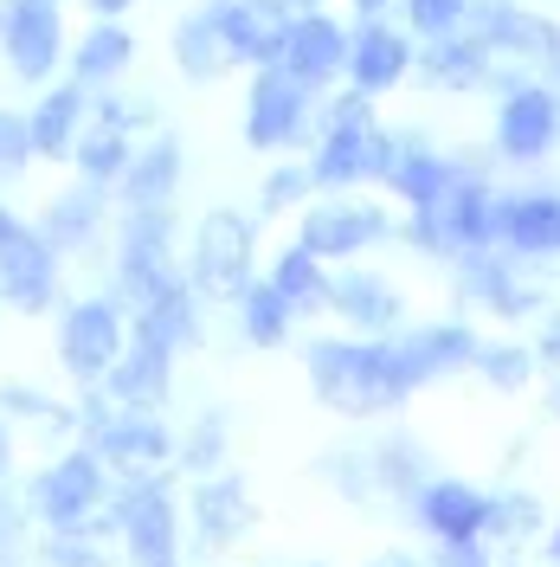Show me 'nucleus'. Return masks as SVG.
I'll list each match as a JSON object with an SVG mask.
<instances>
[{"instance_id": "nucleus-46", "label": "nucleus", "mask_w": 560, "mask_h": 567, "mask_svg": "<svg viewBox=\"0 0 560 567\" xmlns=\"http://www.w3.org/2000/svg\"><path fill=\"white\" fill-rule=\"evenodd\" d=\"M310 187H315V168H310V162H303V168H297V162L271 168V181H265V213H290L303 194H310Z\"/></svg>"}, {"instance_id": "nucleus-56", "label": "nucleus", "mask_w": 560, "mask_h": 567, "mask_svg": "<svg viewBox=\"0 0 560 567\" xmlns=\"http://www.w3.org/2000/svg\"><path fill=\"white\" fill-rule=\"evenodd\" d=\"M554 406H560V388H554Z\"/></svg>"}, {"instance_id": "nucleus-7", "label": "nucleus", "mask_w": 560, "mask_h": 567, "mask_svg": "<svg viewBox=\"0 0 560 567\" xmlns=\"http://www.w3.org/2000/svg\"><path fill=\"white\" fill-rule=\"evenodd\" d=\"M59 258H65V251L52 246L39 226L13 219V226L0 233V303L20 310V317L52 310V303H59Z\"/></svg>"}, {"instance_id": "nucleus-51", "label": "nucleus", "mask_w": 560, "mask_h": 567, "mask_svg": "<svg viewBox=\"0 0 560 567\" xmlns=\"http://www.w3.org/2000/svg\"><path fill=\"white\" fill-rule=\"evenodd\" d=\"M91 7H97L104 20H116V13H123V7H136V0H91Z\"/></svg>"}, {"instance_id": "nucleus-26", "label": "nucleus", "mask_w": 560, "mask_h": 567, "mask_svg": "<svg viewBox=\"0 0 560 567\" xmlns=\"http://www.w3.org/2000/svg\"><path fill=\"white\" fill-rule=\"evenodd\" d=\"M419 65L413 59V45L393 33V27H381V20H367L361 33H354V45H349V78H354V91H386V84H400L406 71Z\"/></svg>"}, {"instance_id": "nucleus-50", "label": "nucleus", "mask_w": 560, "mask_h": 567, "mask_svg": "<svg viewBox=\"0 0 560 567\" xmlns=\"http://www.w3.org/2000/svg\"><path fill=\"white\" fill-rule=\"evenodd\" d=\"M541 354H548V361H560V317L548 322V336H541Z\"/></svg>"}, {"instance_id": "nucleus-18", "label": "nucleus", "mask_w": 560, "mask_h": 567, "mask_svg": "<svg viewBox=\"0 0 560 567\" xmlns=\"http://www.w3.org/2000/svg\"><path fill=\"white\" fill-rule=\"evenodd\" d=\"M104 393L116 406H168V393H175V349H162V342H148V336H129V349L123 361L104 374Z\"/></svg>"}, {"instance_id": "nucleus-52", "label": "nucleus", "mask_w": 560, "mask_h": 567, "mask_svg": "<svg viewBox=\"0 0 560 567\" xmlns=\"http://www.w3.org/2000/svg\"><path fill=\"white\" fill-rule=\"evenodd\" d=\"M381 7H386V0H354V13H367V20H374Z\"/></svg>"}, {"instance_id": "nucleus-3", "label": "nucleus", "mask_w": 560, "mask_h": 567, "mask_svg": "<svg viewBox=\"0 0 560 567\" xmlns=\"http://www.w3.org/2000/svg\"><path fill=\"white\" fill-rule=\"evenodd\" d=\"M27 496H33V516H39V529L45 535H71V529L116 535V523H110L116 471L104 464V452H97L91 439H77L71 452H59V458L27 484Z\"/></svg>"}, {"instance_id": "nucleus-32", "label": "nucleus", "mask_w": 560, "mask_h": 567, "mask_svg": "<svg viewBox=\"0 0 560 567\" xmlns=\"http://www.w3.org/2000/svg\"><path fill=\"white\" fill-rule=\"evenodd\" d=\"M419 71L432 78V84H452V91H470V84H484L490 78V45L477 33H445L425 45Z\"/></svg>"}, {"instance_id": "nucleus-25", "label": "nucleus", "mask_w": 560, "mask_h": 567, "mask_svg": "<svg viewBox=\"0 0 560 567\" xmlns=\"http://www.w3.org/2000/svg\"><path fill=\"white\" fill-rule=\"evenodd\" d=\"M71 162H77V175L84 181L116 187V181L129 175V162H136V130L91 104V123H84V136H77V148H71Z\"/></svg>"}, {"instance_id": "nucleus-17", "label": "nucleus", "mask_w": 560, "mask_h": 567, "mask_svg": "<svg viewBox=\"0 0 560 567\" xmlns=\"http://www.w3.org/2000/svg\"><path fill=\"white\" fill-rule=\"evenodd\" d=\"M329 310L349 322L354 336H400L406 297H400V284H386L381 271H342V278L329 284Z\"/></svg>"}, {"instance_id": "nucleus-11", "label": "nucleus", "mask_w": 560, "mask_h": 567, "mask_svg": "<svg viewBox=\"0 0 560 567\" xmlns=\"http://www.w3.org/2000/svg\"><path fill=\"white\" fill-rule=\"evenodd\" d=\"M400 142L386 136L381 123H367V130H329V136L315 142L310 168H315V187H335V194H349L361 181H393L400 175Z\"/></svg>"}, {"instance_id": "nucleus-15", "label": "nucleus", "mask_w": 560, "mask_h": 567, "mask_svg": "<svg viewBox=\"0 0 560 567\" xmlns=\"http://www.w3.org/2000/svg\"><path fill=\"white\" fill-rule=\"evenodd\" d=\"M212 13H219V33L232 45V59H246V65H278L283 45H290V27H297V13L283 0H212Z\"/></svg>"}, {"instance_id": "nucleus-38", "label": "nucleus", "mask_w": 560, "mask_h": 567, "mask_svg": "<svg viewBox=\"0 0 560 567\" xmlns=\"http://www.w3.org/2000/svg\"><path fill=\"white\" fill-rule=\"evenodd\" d=\"M315 471H322L329 491L349 496V503H367V496L381 491V477H374V452H361V445H329V452L315 458Z\"/></svg>"}, {"instance_id": "nucleus-13", "label": "nucleus", "mask_w": 560, "mask_h": 567, "mask_svg": "<svg viewBox=\"0 0 560 567\" xmlns=\"http://www.w3.org/2000/svg\"><path fill=\"white\" fill-rule=\"evenodd\" d=\"M386 233H393V219H386L374 200H349V194H335V200H315V207H303V246L315 251V258H354V251L381 246Z\"/></svg>"}, {"instance_id": "nucleus-28", "label": "nucleus", "mask_w": 560, "mask_h": 567, "mask_svg": "<svg viewBox=\"0 0 560 567\" xmlns=\"http://www.w3.org/2000/svg\"><path fill=\"white\" fill-rule=\"evenodd\" d=\"M123 187V207H175V187H180V142L175 136H155L148 148H136L129 175L116 181Z\"/></svg>"}, {"instance_id": "nucleus-12", "label": "nucleus", "mask_w": 560, "mask_h": 567, "mask_svg": "<svg viewBox=\"0 0 560 567\" xmlns=\"http://www.w3.org/2000/svg\"><path fill=\"white\" fill-rule=\"evenodd\" d=\"M0 45H7V65L20 84L52 78L65 59V20L52 0H0Z\"/></svg>"}, {"instance_id": "nucleus-16", "label": "nucleus", "mask_w": 560, "mask_h": 567, "mask_svg": "<svg viewBox=\"0 0 560 567\" xmlns=\"http://www.w3.org/2000/svg\"><path fill=\"white\" fill-rule=\"evenodd\" d=\"M554 136H560V97L541 91V84H516L502 97V116H496V148L509 162H535V155L554 148Z\"/></svg>"}, {"instance_id": "nucleus-29", "label": "nucleus", "mask_w": 560, "mask_h": 567, "mask_svg": "<svg viewBox=\"0 0 560 567\" xmlns=\"http://www.w3.org/2000/svg\"><path fill=\"white\" fill-rule=\"evenodd\" d=\"M457 271H464V290L470 297H484L490 310H502V317H522V310H535V284L516 278V265H502V258H490V251H464L457 258Z\"/></svg>"}, {"instance_id": "nucleus-42", "label": "nucleus", "mask_w": 560, "mask_h": 567, "mask_svg": "<svg viewBox=\"0 0 560 567\" xmlns=\"http://www.w3.org/2000/svg\"><path fill=\"white\" fill-rule=\"evenodd\" d=\"M470 368H477L490 388H528V374H535V354L516 349V342H484Z\"/></svg>"}, {"instance_id": "nucleus-49", "label": "nucleus", "mask_w": 560, "mask_h": 567, "mask_svg": "<svg viewBox=\"0 0 560 567\" xmlns=\"http://www.w3.org/2000/svg\"><path fill=\"white\" fill-rule=\"evenodd\" d=\"M13 477V432H7V406H0V484Z\"/></svg>"}, {"instance_id": "nucleus-27", "label": "nucleus", "mask_w": 560, "mask_h": 567, "mask_svg": "<svg viewBox=\"0 0 560 567\" xmlns=\"http://www.w3.org/2000/svg\"><path fill=\"white\" fill-rule=\"evenodd\" d=\"M27 123H33L39 155H71L77 136H84V123H91V84H77V78H71V84H52Z\"/></svg>"}, {"instance_id": "nucleus-2", "label": "nucleus", "mask_w": 560, "mask_h": 567, "mask_svg": "<svg viewBox=\"0 0 560 567\" xmlns=\"http://www.w3.org/2000/svg\"><path fill=\"white\" fill-rule=\"evenodd\" d=\"M110 523H116V542H123V561L129 567H187L180 561V548H187V509L175 503L168 464L123 471L116 496H110Z\"/></svg>"}, {"instance_id": "nucleus-21", "label": "nucleus", "mask_w": 560, "mask_h": 567, "mask_svg": "<svg viewBox=\"0 0 560 567\" xmlns=\"http://www.w3.org/2000/svg\"><path fill=\"white\" fill-rule=\"evenodd\" d=\"M349 45L354 39L329 20V13H297V27H290V45H283L278 65L290 71V78H303L310 91H322L335 71H349Z\"/></svg>"}, {"instance_id": "nucleus-44", "label": "nucleus", "mask_w": 560, "mask_h": 567, "mask_svg": "<svg viewBox=\"0 0 560 567\" xmlns=\"http://www.w3.org/2000/svg\"><path fill=\"white\" fill-rule=\"evenodd\" d=\"M535 496H496L490 503V529H484V542H522V535H535Z\"/></svg>"}, {"instance_id": "nucleus-54", "label": "nucleus", "mask_w": 560, "mask_h": 567, "mask_svg": "<svg viewBox=\"0 0 560 567\" xmlns=\"http://www.w3.org/2000/svg\"><path fill=\"white\" fill-rule=\"evenodd\" d=\"M283 7H303V13H315V7H322V0H283Z\"/></svg>"}, {"instance_id": "nucleus-5", "label": "nucleus", "mask_w": 560, "mask_h": 567, "mask_svg": "<svg viewBox=\"0 0 560 567\" xmlns=\"http://www.w3.org/2000/svg\"><path fill=\"white\" fill-rule=\"evenodd\" d=\"M129 349V317L123 297H77L59 317V368L77 388H104V374Z\"/></svg>"}, {"instance_id": "nucleus-9", "label": "nucleus", "mask_w": 560, "mask_h": 567, "mask_svg": "<svg viewBox=\"0 0 560 567\" xmlns=\"http://www.w3.org/2000/svg\"><path fill=\"white\" fill-rule=\"evenodd\" d=\"M425 251H477L496 239V194L477 175H457V187L438 200V207H419L413 226H406Z\"/></svg>"}, {"instance_id": "nucleus-30", "label": "nucleus", "mask_w": 560, "mask_h": 567, "mask_svg": "<svg viewBox=\"0 0 560 567\" xmlns=\"http://www.w3.org/2000/svg\"><path fill=\"white\" fill-rule=\"evenodd\" d=\"M265 278L278 284L290 303H297V317H310V310H329V284H335V278H329V258H315L303 239H297V246H283L278 258L265 265Z\"/></svg>"}, {"instance_id": "nucleus-10", "label": "nucleus", "mask_w": 560, "mask_h": 567, "mask_svg": "<svg viewBox=\"0 0 560 567\" xmlns=\"http://www.w3.org/2000/svg\"><path fill=\"white\" fill-rule=\"evenodd\" d=\"M315 104H310V84L290 78L283 65H258L251 78V97H246V142L251 148H297L310 136Z\"/></svg>"}, {"instance_id": "nucleus-6", "label": "nucleus", "mask_w": 560, "mask_h": 567, "mask_svg": "<svg viewBox=\"0 0 560 567\" xmlns=\"http://www.w3.org/2000/svg\"><path fill=\"white\" fill-rule=\"evenodd\" d=\"M175 278V207H129L116 226V297L136 310Z\"/></svg>"}, {"instance_id": "nucleus-8", "label": "nucleus", "mask_w": 560, "mask_h": 567, "mask_svg": "<svg viewBox=\"0 0 560 567\" xmlns=\"http://www.w3.org/2000/svg\"><path fill=\"white\" fill-rule=\"evenodd\" d=\"M251 529H258V503H251L239 471L219 464L207 477H194V491H187V535H194L200 555H226V548H239Z\"/></svg>"}, {"instance_id": "nucleus-53", "label": "nucleus", "mask_w": 560, "mask_h": 567, "mask_svg": "<svg viewBox=\"0 0 560 567\" xmlns=\"http://www.w3.org/2000/svg\"><path fill=\"white\" fill-rule=\"evenodd\" d=\"M548 555H554V561H560V523H554V535H548Z\"/></svg>"}, {"instance_id": "nucleus-43", "label": "nucleus", "mask_w": 560, "mask_h": 567, "mask_svg": "<svg viewBox=\"0 0 560 567\" xmlns=\"http://www.w3.org/2000/svg\"><path fill=\"white\" fill-rule=\"evenodd\" d=\"M470 20V0H406V27L425 39H445Z\"/></svg>"}, {"instance_id": "nucleus-45", "label": "nucleus", "mask_w": 560, "mask_h": 567, "mask_svg": "<svg viewBox=\"0 0 560 567\" xmlns=\"http://www.w3.org/2000/svg\"><path fill=\"white\" fill-rule=\"evenodd\" d=\"M33 123L20 116V110H0V175H20L27 162H33Z\"/></svg>"}, {"instance_id": "nucleus-1", "label": "nucleus", "mask_w": 560, "mask_h": 567, "mask_svg": "<svg viewBox=\"0 0 560 567\" xmlns=\"http://www.w3.org/2000/svg\"><path fill=\"white\" fill-rule=\"evenodd\" d=\"M303 368H310V393L342 420L393 413L425 388L406 354V336H322L303 349Z\"/></svg>"}, {"instance_id": "nucleus-48", "label": "nucleus", "mask_w": 560, "mask_h": 567, "mask_svg": "<svg viewBox=\"0 0 560 567\" xmlns=\"http://www.w3.org/2000/svg\"><path fill=\"white\" fill-rule=\"evenodd\" d=\"M432 567H490L484 535H477V542H438V561H432Z\"/></svg>"}, {"instance_id": "nucleus-35", "label": "nucleus", "mask_w": 560, "mask_h": 567, "mask_svg": "<svg viewBox=\"0 0 560 567\" xmlns=\"http://www.w3.org/2000/svg\"><path fill=\"white\" fill-rule=\"evenodd\" d=\"M129 59H136V39L123 33L116 20H104V27H91V33H84L71 71H77V84H91V91H97V84H110V78H123Z\"/></svg>"}, {"instance_id": "nucleus-40", "label": "nucleus", "mask_w": 560, "mask_h": 567, "mask_svg": "<svg viewBox=\"0 0 560 567\" xmlns=\"http://www.w3.org/2000/svg\"><path fill=\"white\" fill-rule=\"evenodd\" d=\"M180 471H194V477H207V471H219L226 464V413H207V420L194 425L187 439H180Z\"/></svg>"}, {"instance_id": "nucleus-24", "label": "nucleus", "mask_w": 560, "mask_h": 567, "mask_svg": "<svg viewBox=\"0 0 560 567\" xmlns=\"http://www.w3.org/2000/svg\"><path fill=\"white\" fill-rule=\"evenodd\" d=\"M104 200H110V187H97V181L77 175L52 207L39 213V233H45L59 251H84L97 233H104Z\"/></svg>"}, {"instance_id": "nucleus-23", "label": "nucleus", "mask_w": 560, "mask_h": 567, "mask_svg": "<svg viewBox=\"0 0 560 567\" xmlns=\"http://www.w3.org/2000/svg\"><path fill=\"white\" fill-rule=\"evenodd\" d=\"M194 284H187V271H180L175 284H162L148 303H136L129 310V336H148V342H162V349H187V342H200V317H194Z\"/></svg>"}, {"instance_id": "nucleus-55", "label": "nucleus", "mask_w": 560, "mask_h": 567, "mask_svg": "<svg viewBox=\"0 0 560 567\" xmlns=\"http://www.w3.org/2000/svg\"><path fill=\"white\" fill-rule=\"evenodd\" d=\"M13 219H20V213H7V207H0V233H7V226H13Z\"/></svg>"}, {"instance_id": "nucleus-39", "label": "nucleus", "mask_w": 560, "mask_h": 567, "mask_svg": "<svg viewBox=\"0 0 560 567\" xmlns=\"http://www.w3.org/2000/svg\"><path fill=\"white\" fill-rule=\"evenodd\" d=\"M374 477H381L386 496H419L432 477H425V452L413 439H381L374 445Z\"/></svg>"}, {"instance_id": "nucleus-36", "label": "nucleus", "mask_w": 560, "mask_h": 567, "mask_svg": "<svg viewBox=\"0 0 560 567\" xmlns=\"http://www.w3.org/2000/svg\"><path fill=\"white\" fill-rule=\"evenodd\" d=\"M386 187H393V194H400L406 207L419 213V207H438V200L452 194V187H457V168L445 162V155H425V148H406V155H400V175L386 181Z\"/></svg>"}, {"instance_id": "nucleus-20", "label": "nucleus", "mask_w": 560, "mask_h": 567, "mask_svg": "<svg viewBox=\"0 0 560 567\" xmlns=\"http://www.w3.org/2000/svg\"><path fill=\"white\" fill-rule=\"evenodd\" d=\"M490 503L477 484H464V477H432L419 496H413V509H419V523L438 542H477V535L490 529Z\"/></svg>"}, {"instance_id": "nucleus-37", "label": "nucleus", "mask_w": 560, "mask_h": 567, "mask_svg": "<svg viewBox=\"0 0 560 567\" xmlns=\"http://www.w3.org/2000/svg\"><path fill=\"white\" fill-rule=\"evenodd\" d=\"M33 496L0 484V567H33L39 561V529H33Z\"/></svg>"}, {"instance_id": "nucleus-14", "label": "nucleus", "mask_w": 560, "mask_h": 567, "mask_svg": "<svg viewBox=\"0 0 560 567\" xmlns=\"http://www.w3.org/2000/svg\"><path fill=\"white\" fill-rule=\"evenodd\" d=\"M97 452H104V464L123 477V471H155V464H168L180 452L175 425L162 420L155 406H116L110 413V425L91 439Z\"/></svg>"}, {"instance_id": "nucleus-19", "label": "nucleus", "mask_w": 560, "mask_h": 567, "mask_svg": "<svg viewBox=\"0 0 560 567\" xmlns=\"http://www.w3.org/2000/svg\"><path fill=\"white\" fill-rule=\"evenodd\" d=\"M470 33L484 39V45H502V52H516V59H560V33L548 20H535L528 7H509V0H470V20H464Z\"/></svg>"}, {"instance_id": "nucleus-47", "label": "nucleus", "mask_w": 560, "mask_h": 567, "mask_svg": "<svg viewBox=\"0 0 560 567\" xmlns=\"http://www.w3.org/2000/svg\"><path fill=\"white\" fill-rule=\"evenodd\" d=\"M315 123H322V136L329 130H367L374 123V104H367V91H349V97H329V104L315 110Z\"/></svg>"}, {"instance_id": "nucleus-34", "label": "nucleus", "mask_w": 560, "mask_h": 567, "mask_svg": "<svg viewBox=\"0 0 560 567\" xmlns=\"http://www.w3.org/2000/svg\"><path fill=\"white\" fill-rule=\"evenodd\" d=\"M239 329H246L251 349H283L290 329H297V303H290L271 278H258L246 297H239Z\"/></svg>"}, {"instance_id": "nucleus-31", "label": "nucleus", "mask_w": 560, "mask_h": 567, "mask_svg": "<svg viewBox=\"0 0 560 567\" xmlns=\"http://www.w3.org/2000/svg\"><path fill=\"white\" fill-rule=\"evenodd\" d=\"M477 349H484V342H477L464 322H425V329H406V354H413L419 381H438V374H452V368H470Z\"/></svg>"}, {"instance_id": "nucleus-22", "label": "nucleus", "mask_w": 560, "mask_h": 567, "mask_svg": "<svg viewBox=\"0 0 560 567\" xmlns=\"http://www.w3.org/2000/svg\"><path fill=\"white\" fill-rule=\"evenodd\" d=\"M496 239L522 258H554L560 251V200L554 194H509L496 200Z\"/></svg>"}, {"instance_id": "nucleus-41", "label": "nucleus", "mask_w": 560, "mask_h": 567, "mask_svg": "<svg viewBox=\"0 0 560 567\" xmlns=\"http://www.w3.org/2000/svg\"><path fill=\"white\" fill-rule=\"evenodd\" d=\"M39 561L45 567H110V548L97 529H71V535H45Z\"/></svg>"}, {"instance_id": "nucleus-33", "label": "nucleus", "mask_w": 560, "mask_h": 567, "mask_svg": "<svg viewBox=\"0 0 560 567\" xmlns=\"http://www.w3.org/2000/svg\"><path fill=\"white\" fill-rule=\"evenodd\" d=\"M175 65L194 78V84H212L219 71L232 65V45H226V33H219V13H187L175 27Z\"/></svg>"}, {"instance_id": "nucleus-4", "label": "nucleus", "mask_w": 560, "mask_h": 567, "mask_svg": "<svg viewBox=\"0 0 560 567\" xmlns=\"http://www.w3.org/2000/svg\"><path fill=\"white\" fill-rule=\"evenodd\" d=\"M187 284L212 297V303H239L258 284V226L239 207H212L194 226V258H187Z\"/></svg>"}]
</instances>
